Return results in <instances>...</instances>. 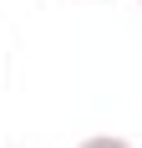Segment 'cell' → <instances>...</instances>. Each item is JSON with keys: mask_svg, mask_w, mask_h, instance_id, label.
Instances as JSON below:
<instances>
[{"mask_svg": "<svg viewBox=\"0 0 142 148\" xmlns=\"http://www.w3.org/2000/svg\"><path fill=\"white\" fill-rule=\"evenodd\" d=\"M76 148H132L127 138H117V133H91V138H81Z\"/></svg>", "mask_w": 142, "mask_h": 148, "instance_id": "6da1fadb", "label": "cell"}, {"mask_svg": "<svg viewBox=\"0 0 142 148\" xmlns=\"http://www.w3.org/2000/svg\"><path fill=\"white\" fill-rule=\"evenodd\" d=\"M137 5H142V0H137Z\"/></svg>", "mask_w": 142, "mask_h": 148, "instance_id": "7a4b0ae2", "label": "cell"}]
</instances>
